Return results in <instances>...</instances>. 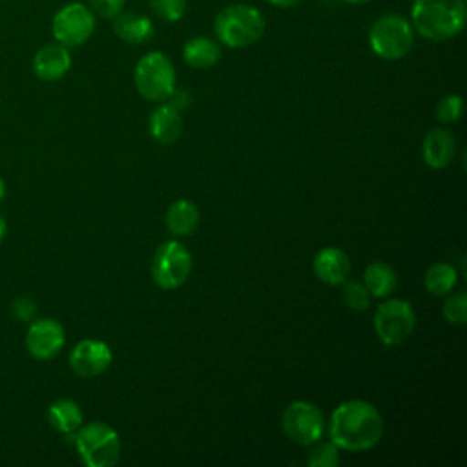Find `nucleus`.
Instances as JSON below:
<instances>
[{
  "instance_id": "nucleus-1",
  "label": "nucleus",
  "mask_w": 467,
  "mask_h": 467,
  "mask_svg": "<svg viewBox=\"0 0 467 467\" xmlns=\"http://www.w3.org/2000/svg\"><path fill=\"white\" fill-rule=\"evenodd\" d=\"M330 441L337 449L359 452L372 449L383 436L378 409L365 400H348L336 407L328 421Z\"/></svg>"
},
{
  "instance_id": "nucleus-2",
  "label": "nucleus",
  "mask_w": 467,
  "mask_h": 467,
  "mask_svg": "<svg viewBox=\"0 0 467 467\" xmlns=\"http://www.w3.org/2000/svg\"><path fill=\"white\" fill-rule=\"evenodd\" d=\"M467 22L463 0H414L410 24L423 38L443 42L458 36Z\"/></svg>"
},
{
  "instance_id": "nucleus-3",
  "label": "nucleus",
  "mask_w": 467,
  "mask_h": 467,
  "mask_svg": "<svg viewBox=\"0 0 467 467\" xmlns=\"http://www.w3.org/2000/svg\"><path fill=\"white\" fill-rule=\"evenodd\" d=\"M266 22L263 13L246 4L226 5L213 20V33L221 44L241 49L255 44L265 33Z\"/></svg>"
},
{
  "instance_id": "nucleus-4",
  "label": "nucleus",
  "mask_w": 467,
  "mask_h": 467,
  "mask_svg": "<svg viewBox=\"0 0 467 467\" xmlns=\"http://www.w3.org/2000/svg\"><path fill=\"white\" fill-rule=\"evenodd\" d=\"M414 44V29L409 18L400 13L378 16L368 29V46L383 60L403 58Z\"/></svg>"
},
{
  "instance_id": "nucleus-5",
  "label": "nucleus",
  "mask_w": 467,
  "mask_h": 467,
  "mask_svg": "<svg viewBox=\"0 0 467 467\" xmlns=\"http://www.w3.org/2000/svg\"><path fill=\"white\" fill-rule=\"evenodd\" d=\"M78 456L88 467H111L120 456V440L113 427L102 421L80 425L73 434Z\"/></svg>"
},
{
  "instance_id": "nucleus-6",
  "label": "nucleus",
  "mask_w": 467,
  "mask_h": 467,
  "mask_svg": "<svg viewBox=\"0 0 467 467\" xmlns=\"http://www.w3.org/2000/svg\"><path fill=\"white\" fill-rule=\"evenodd\" d=\"M135 88L137 91L153 102L168 100L175 89V67L168 55L161 51H151L140 57L135 66Z\"/></svg>"
},
{
  "instance_id": "nucleus-7",
  "label": "nucleus",
  "mask_w": 467,
  "mask_h": 467,
  "mask_svg": "<svg viewBox=\"0 0 467 467\" xmlns=\"http://www.w3.org/2000/svg\"><path fill=\"white\" fill-rule=\"evenodd\" d=\"M192 272V254L175 239L157 246L151 259V277L164 290L179 288Z\"/></svg>"
},
{
  "instance_id": "nucleus-8",
  "label": "nucleus",
  "mask_w": 467,
  "mask_h": 467,
  "mask_svg": "<svg viewBox=\"0 0 467 467\" xmlns=\"http://www.w3.org/2000/svg\"><path fill=\"white\" fill-rule=\"evenodd\" d=\"M416 314L405 299H387L374 312V330L381 343L400 345L414 330Z\"/></svg>"
},
{
  "instance_id": "nucleus-9",
  "label": "nucleus",
  "mask_w": 467,
  "mask_h": 467,
  "mask_svg": "<svg viewBox=\"0 0 467 467\" xmlns=\"http://www.w3.org/2000/svg\"><path fill=\"white\" fill-rule=\"evenodd\" d=\"M51 31L58 44L66 47L80 46L95 31V13L80 2H69L55 13Z\"/></svg>"
},
{
  "instance_id": "nucleus-10",
  "label": "nucleus",
  "mask_w": 467,
  "mask_h": 467,
  "mask_svg": "<svg viewBox=\"0 0 467 467\" xmlns=\"http://www.w3.org/2000/svg\"><path fill=\"white\" fill-rule=\"evenodd\" d=\"M283 431L292 441L299 445H312L321 440L325 420L314 403L297 400L286 405L283 412Z\"/></svg>"
},
{
  "instance_id": "nucleus-11",
  "label": "nucleus",
  "mask_w": 467,
  "mask_h": 467,
  "mask_svg": "<svg viewBox=\"0 0 467 467\" xmlns=\"http://www.w3.org/2000/svg\"><path fill=\"white\" fill-rule=\"evenodd\" d=\"M66 341L64 327L51 317L33 319L26 332V347L27 352L36 359H51L55 358Z\"/></svg>"
},
{
  "instance_id": "nucleus-12",
  "label": "nucleus",
  "mask_w": 467,
  "mask_h": 467,
  "mask_svg": "<svg viewBox=\"0 0 467 467\" xmlns=\"http://www.w3.org/2000/svg\"><path fill=\"white\" fill-rule=\"evenodd\" d=\"M113 354L108 343L100 339H82L69 354V367L80 378H95L108 370Z\"/></svg>"
},
{
  "instance_id": "nucleus-13",
  "label": "nucleus",
  "mask_w": 467,
  "mask_h": 467,
  "mask_svg": "<svg viewBox=\"0 0 467 467\" xmlns=\"http://www.w3.org/2000/svg\"><path fill=\"white\" fill-rule=\"evenodd\" d=\"M71 67V55L62 44H47L40 47L33 58V71L40 80L53 82L62 78Z\"/></svg>"
},
{
  "instance_id": "nucleus-14",
  "label": "nucleus",
  "mask_w": 467,
  "mask_h": 467,
  "mask_svg": "<svg viewBox=\"0 0 467 467\" xmlns=\"http://www.w3.org/2000/svg\"><path fill=\"white\" fill-rule=\"evenodd\" d=\"M312 268L317 279L327 285H341L347 281L350 274V259L348 255L334 246L321 248L312 261Z\"/></svg>"
},
{
  "instance_id": "nucleus-15",
  "label": "nucleus",
  "mask_w": 467,
  "mask_h": 467,
  "mask_svg": "<svg viewBox=\"0 0 467 467\" xmlns=\"http://www.w3.org/2000/svg\"><path fill=\"white\" fill-rule=\"evenodd\" d=\"M456 151V139L443 128H432L423 139V161L434 170L451 164Z\"/></svg>"
},
{
  "instance_id": "nucleus-16",
  "label": "nucleus",
  "mask_w": 467,
  "mask_h": 467,
  "mask_svg": "<svg viewBox=\"0 0 467 467\" xmlns=\"http://www.w3.org/2000/svg\"><path fill=\"white\" fill-rule=\"evenodd\" d=\"M148 130L153 140H157L159 144L175 142L182 133V119L179 109L171 104H161L151 111Z\"/></svg>"
},
{
  "instance_id": "nucleus-17",
  "label": "nucleus",
  "mask_w": 467,
  "mask_h": 467,
  "mask_svg": "<svg viewBox=\"0 0 467 467\" xmlns=\"http://www.w3.org/2000/svg\"><path fill=\"white\" fill-rule=\"evenodd\" d=\"M115 35L128 44H144L153 35V24L146 15L120 11L113 18Z\"/></svg>"
},
{
  "instance_id": "nucleus-18",
  "label": "nucleus",
  "mask_w": 467,
  "mask_h": 467,
  "mask_svg": "<svg viewBox=\"0 0 467 467\" xmlns=\"http://www.w3.org/2000/svg\"><path fill=\"white\" fill-rule=\"evenodd\" d=\"M47 421L57 432L71 436L80 429V425L84 421V414L77 401L57 400L47 409Z\"/></svg>"
},
{
  "instance_id": "nucleus-19",
  "label": "nucleus",
  "mask_w": 467,
  "mask_h": 467,
  "mask_svg": "<svg viewBox=\"0 0 467 467\" xmlns=\"http://www.w3.org/2000/svg\"><path fill=\"white\" fill-rule=\"evenodd\" d=\"M182 58L195 69H208L221 58V47L208 36H193L182 47Z\"/></svg>"
},
{
  "instance_id": "nucleus-20",
  "label": "nucleus",
  "mask_w": 467,
  "mask_h": 467,
  "mask_svg": "<svg viewBox=\"0 0 467 467\" xmlns=\"http://www.w3.org/2000/svg\"><path fill=\"white\" fill-rule=\"evenodd\" d=\"M199 224V210L188 199H179L170 204L166 212V228L170 234L184 237L192 235Z\"/></svg>"
},
{
  "instance_id": "nucleus-21",
  "label": "nucleus",
  "mask_w": 467,
  "mask_h": 467,
  "mask_svg": "<svg viewBox=\"0 0 467 467\" xmlns=\"http://www.w3.org/2000/svg\"><path fill=\"white\" fill-rule=\"evenodd\" d=\"M363 285L368 290V294L372 297H389L396 285H398V277L396 272L392 270V266H389L383 261H372L363 274Z\"/></svg>"
},
{
  "instance_id": "nucleus-22",
  "label": "nucleus",
  "mask_w": 467,
  "mask_h": 467,
  "mask_svg": "<svg viewBox=\"0 0 467 467\" xmlns=\"http://www.w3.org/2000/svg\"><path fill=\"white\" fill-rule=\"evenodd\" d=\"M458 281V272L449 263H434L425 274V288L432 296L449 294Z\"/></svg>"
},
{
  "instance_id": "nucleus-23",
  "label": "nucleus",
  "mask_w": 467,
  "mask_h": 467,
  "mask_svg": "<svg viewBox=\"0 0 467 467\" xmlns=\"http://www.w3.org/2000/svg\"><path fill=\"white\" fill-rule=\"evenodd\" d=\"M343 301L352 310H367L370 305V294L359 281H343Z\"/></svg>"
},
{
  "instance_id": "nucleus-24",
  "label": "nucleus",
  "mask_w": 467,
  "mask_h": 467,
  "mask_svg": "<svg viewBox=\"0 0 467 467\" xmlns=\"http://www.w3.org/2000/svg\"><path fill=\"white\" fill-rule=\"evenodd\" d=\"M310 467H336L339 463L337 447L332 441H316V447L306 456Z\"/></svg>"
},
{
  "instance_id": "nucleus-25",
  "label": "nucleus",
  "mask_w": 467,
  "mask_h": 467,
  "mask_svg": "<svg viewBox=\"0 0 467 467\" xmlns=\"http://www.w3.org/2000/svg\"><path fill=\"white\" fill-rule=\"evenodd\" d=\"M150 7L157 18L173 24L186 13V0H150Z\"/></svg>"
},
{
  "instance_id": "nucleus-26",
  "label": "nucleus",
  "mask_w": 467,
  "mask_h": 467,
  "mask_svg": "<svg viewBox=\"0 0 467 467\" xmlns=\"http://www.w3.org/2000/svg\"><path fill=\"white\" fill-rule=\"evenodd\" d=\"M443 316L451 325H463L467 321V296H465V292H456V294H452L445 299Z\"/></svg>"
},
{
  "instance_id": "nucleus-27",
  "label": "nucleus",
  "mask_w": 467,
  "mask_h": 467,
  "mask_svg": "<svg viewBox=\"0 0 467 467\" xmlns=\"http://www.w3.org/2000/svg\"><path fill=\"white\" fill-rule=\"evenodd\" d=\"M463 102L460 95H445L436 106V117L441 122H456L462 117Z\"/></svg>"
},
{
  "instance_id": "nucleus-28",
  "label": "nucleus",
  "mask_w": 467,
  "mask_h": 467,
  "mask_svg": "<svg viewBox=\"0 0 467 467\" xmlns=\"http://www.w3.org/2000/svg\"><path fill=\"white\" fill-rule=\"evenodd\" d=\"M11 314L20 323H31L36 314V303L29 297H16L11 305Z\"/></svg>"
},
{
  "instance_id": "nucleus-29",
  "label": "nucleus",
  "mask_w": 467,
  "mask_h": 467,
  "mask_svg": "<svg viewBox=\"0 0 467 467\" xmlns=\"http://www.w3.org/2000/svg\"><path fill=\"white\" fill-rule=\"evenodd\" d=\"M89 9L104 18H115L122 9L126 0H88Z\"/></svg>"
},
{
  "instance_id": "nucleus-30",
  "label": "nucleus",
  "mask_w": 467,
  "mask_h": 467,
  "mask_svg": "<svg viewBox=\"0 0 467 467\" xmlns=\"http://www.w3.org/2000/svg\"><path fill=\"white\" fill-rule=\"evenodd\" d=\"M268 4H272V5H275V7H283V9H286V7H294V5H297L301 0H266Z\"/></svg>"
},
{
  "instance_id": "nucleus-31",
  "label": "nucleus",
  "mask_w": 467,
  "mask_h": 467,
  "mask_svg": "<svg viewBox=\"0 0 467 467\" xmlns=\"http://www.w3.org/2000/svg\"><path fill=\"white\" fill-rule=\"evenodd\" d=\"M5 232H7V224H5L4 217L0 215V241L5 237Z\"/></svg>"
},
{
  "instance_id": "nucleus-32",
  "label": "nucleus",
  "mask_w": 467,
  "mask_h": 467,
  "mask_svg": "<svg viewBox=\"0 0 467 467\" xmlns=\"http://www.w3.org/2000/svg\"><path fill=\"white\" fill-rule=\"evenodd\" d=\"M4 197H5V182L0 179V202L4 201Z\"/></svg>"
},
{
  "instance_id": "nucleus-33",
  "label": "nucleus",
  "mask_w": 467,
  "mask_h": 467,
  "mask_svg": "<svg viewBox=\"0 0 467 467\" xmlns=\"http://www.w3.org/2000/svg\"><path fill=\"white\" fill-rule=\"evenodd\" d=\"M343 2H347V4H354V5H359V4H368V2H372V0H343Z\"/></svg>"
}]
</instances>
